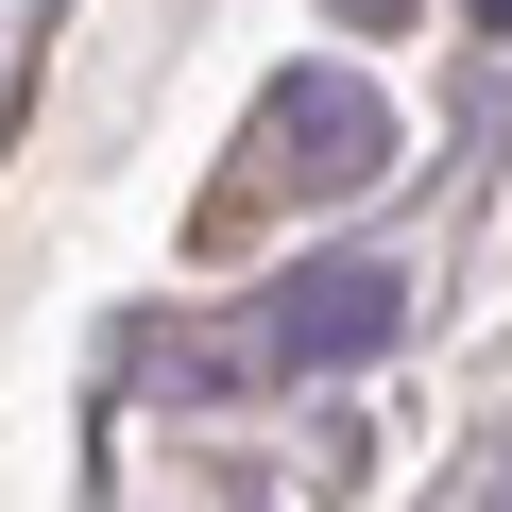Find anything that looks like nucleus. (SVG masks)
Masks as SVG:
<instances>
[{"label":"nucleus","mask_w":512,"mask_h":512,"mask_svg":"<svg viewBox=\"0 0 512 512\" xmlns=\"http://www.w3.org/2000/svg\"><path fill=\"white\" fill-rule=\"evenodd\" d=\"M393 342V274H291L274 325H256V376H291V359H376Z\"/></svg>","instance_id":"2"},{"label":"nucleus","mask_w":512,"mask_h":512,"mask_svg":"<svg viewBox=\"0 0 512 512\" xmlns=\"http://www.w3.org/2000/svg\"><path fill=\"white\" fill-rule=\"evenodd\" d=\"M461 512H512V461H478V495H461Z\"/></svg>","instance_id":"3"},{"label":"nucleus","mask_w":512,"mask_h":512,"mask_svg":"<svg viewBox=\"0 0 512 512\" xmlns=\"http://www.w3.org/2000/svg\"><path fill=\"white\" fill-rule=\"evenodd\" d=\"M393 154V120L342 86V69H308V86H274V103H256V154L205 188V222H188V256H239L256 222H274V188H359Z\"/></svg>","instance_id":"1"},{"label":"nucleus","mask_w":512,"mask_h":512,"mask_svg":"<svg viewBox=\"0 0 512 512\" xmlns=\"http://www.w3.org/2000/svg\"><path fill=\"white\" fill-rule=\"evenodd\" d=\"M342 18H376V0H342Z\"/></svg>","instance_id":"4"}]
</instances>
